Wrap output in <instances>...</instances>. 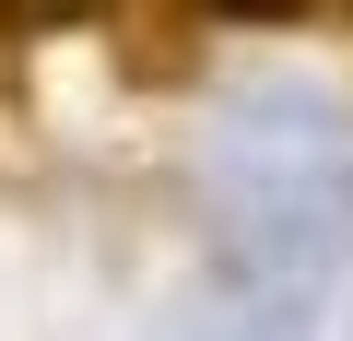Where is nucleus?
I'll return each mask as SVG.
<instances>
[{"label":"nucleus","mask_w":353,"mask_h":341,"mask_svg":"<svg viewBox=\"0 0 353 341\" xmlns=\"http://www.w3.org/2000/svg\"><path fill=\"white\" fill-rule=\"evenodd\" d=\"M212 24H341V0H201Z\"/></svg>","instance_id":"obj_2"},{"label":"nucleus","mask_w":353,"mask_h":341,"mask_svg":"<svg viewBox=\"0 0 353 341\" xmlns=\"http://www.w3.org/2000/svg\"><path fill=\"white\" fill-rule=\"evenodd\" d=\"M201 36H212L201 0H118V12H106L118 71H130V83H153V94H176V83L201 71Z\"/></svg>","instance_id":"obj_1"}]
</instances>
